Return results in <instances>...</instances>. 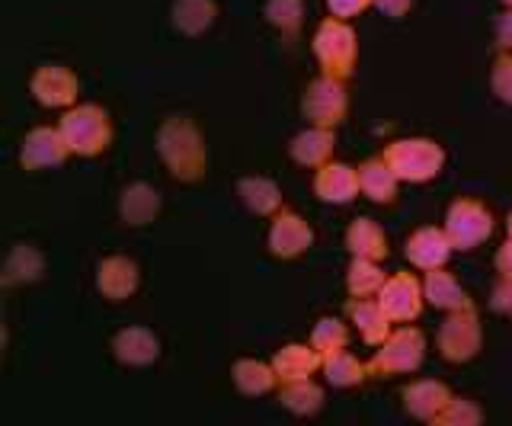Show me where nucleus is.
<instances>
[{
  "label": "nucleus",
  "mask_w": 512,
  "mask_h": 426,
  "mask_svg": "<svg viewBox=\"0 0 512 426\" xmlns=\"http://www.w3.org/2000/svg\"><path fill=\"white\" fill-rule=\"evenodd\" d=\"M452 234L458 244H474L480 241L484 234H490V218L480 215L474 205H458V209L452 212Z\"/></svg>",
  "instance_id": "f257e3e1"
},
{
  "label": "nucleus",
  "mask_w": 512,
  "mask_h": 426,
  "mask_svg": "<svg viewBox=\"0 0 512 426\" xmlns=\"http://www.w3.org/2000/svg\"><path fill=\"white\" fill-rule=\"evenodd\" d=\"M410 250H413V260L420 263V266H436V263H442L445 260V241L439 238L436 231H423L420 238H416L413 244H410Z\"/></svg>",
  "instance_id": "f03ea898"
},
{
  "label": "nucleus",
  "mask_w": 512,
  "mask_h": 426,
  "mask_svg": "<svg viewBox=\"0 0 512 426\" xmlns=\"http://www.w3.org/2000/svg\"><path fill=\"white\" fill-rule=\"evenodd\" d=\"M362 4H365V0H330V7L340 10V13H352L356 7H362Z\"/></svg>",
  "instance_id": "7ed1b4c3"
},
{
  "label": "nucleus",
  "mask_w": 512,
  "mask_h": 426,
  "mask_svg": "<svg viewBox=\"0 0 512 426\" xmlns=\"http://www.w3.org/2000/svg\"><path fill=\"white\" fill-rule=\"evenodd\" d=\"M509 228H512V222H509Z\"/></svg>",
  "instance_id": "20e7f679"
}]
</instances>
